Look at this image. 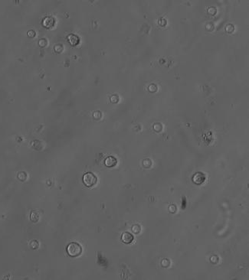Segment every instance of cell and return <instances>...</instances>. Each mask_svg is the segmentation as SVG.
Here are the masks:
<instances>
[{
    "mask_svg": "<svg viewBox=\"0 0 249 280\" xmlns=\"http://www.w3.org/2000/svg\"><path fill=\"white\" fill-rule=\"evenodd\" d=\"M205 180H206V176L202 172H197L196 174H194V176L192 178L193 182L197 184H202L205 181Z\"/></svg>",
    "mask_w": 249,
    "mask_h": 280,
    "instance_id": "3957f363",
    "label": "cell"
},
{
    "mask_svg": "<svg viewBox=\"0 0 249 280\" xmlns=\"http://www.w3.org/2000/svg\"><path fill=\"white\" fill-rule=\"evenodd\" d=\"M117 163V160L116 158L113 157V156H109L105 160V165L107 167H113L116 165Z\"/></svg>",
    "mask_w": 249,
    "mask_h": 280,
    "instance_id": "5b68a950",
    "label": "cell"
},
{
    "mask_svg": "<svg viewBox=\"0 0 249 280\" xmlns=\"http://www.w3.org/2000/svg\"><path fill=\"white\" fill-rule=\"evenodd\" d=\"M121 240L124 243L130 244L133 242V236L130 233H128V232H124V233L122 234Z\"/></svg>",
    "mask_w": 249,
    "mask_h": 280,
    "instance_id": "277c9868",
    "label": "cell"
},
{
    "mask_svg": "<svg viewBox=\"0 0 249 280\" xmlns=\"http://www.w3.org/2000/svg\"><path fill=\"white\" fill-rule=\"evenodd\" d=\"M68 40L70 42V44L72 45H77L79 43V38L76 35H69Z\"/></svg>",
    "mask_w": 249,
    "mask_h": 280,
    "instance_id": "8992f818",
    "label": "cell"
},
{
    "mask_svg": "<svg viewBox=\"0 0 249 280\" xmlns=\"http://www.w3.org/2000/svg\"><path fill=\"white\" fill-rule=\"evenodd\" d=\"M132 230L133 231V233H138L140 231V227L139 225H134L132 227Z\"/></svg>",
    "mask_w": 249,
    "mask_h": 280,
    "instance_id": "52a82bcc",
    "label": "cell"
},
{
    "mask_svg": "<svg viewBox=\"0 0 249 280\" xmlns=\"http://www.w3.org/2000/svg\"><path fill=\"white\" fill-rule=\"evenodd\" d=\"M67 252L69 256L72 257H78L82 253V247L77 243H71L67 247Z\"/></svg>",
    "mask_w": 249,
    "mask_h": 280,
    "instance_id": "6da1fadb",
    "label": "cell"
},
{
    "mask_svg": "<svg viewBox=\"0 0 249 280\" xmlns=\"http://www.w3.org/2000/svg\"><path fill=\"white\" fill-rule=\"evenodd\" d=\"M83 181H84V184L86 186L90 188V187L94 186L96 184L97 181V179L92 172H87L84 174Z\"/></svg>",
    "mask_w": 249,
    "mask_h": 280,
    "instance_id": "7a4b0ae2",
    "label": "cell"
}]
</instances>
